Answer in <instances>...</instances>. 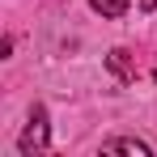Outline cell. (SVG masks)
Returning a JSON list of instances; mask_svg holds the SVG:
<instances>
[{
  "mask_svg": "<svg viewBox=\"0 0 157 157\" xmlns=\"http://www.w3.org/2000/svg\"><path fill=\"white\" fill-rule=\"evenodd\" d=\"M17 149H21V153H43V149H47V110H43V106L30 110V123H26V132H21V140H17Z\"/></svg>",
  "mask_w": 157,
  "mask_h": 157,
  "instance_id": "obj_1",
  "label": "cell"
},
{
  "mask_svg": "<svg viewBox=\"0 0 157 157\" xmlns=\"http://www.w3.org/2000/svg\"><path fill=\"white\" fill-rule=\"evenodd\" d=\"M106 64H110V72L123 81V85H132V81H136V68H132V59H128V51H123V47H115V51L106 55Z\"/></svg>",
  "mask_w": 157,
  "mask_h": 157,
  "instance_id": "obj_2",
  "label": "cell"
},
{
  "mask_svg": "<svg viewBox=\"0 0 157 157\" xmlns=\"http://www.w3.org/2000/svg\"><path fill=\"white\" fill-rule=\"evenodd\" d=\"M102 149H106V153H136V157H149V144H144V140H106Z\"/></svg>",
  "mask_w": 157,
  "mask_h": 157,
  "instance_id": "obj_3",
  "label": "cell"
},
{
  "mask_svg": "<svg viewBox=\"0 0 157 157\" xmlns=\"http://www.w3.org/2000/svg\"><path fill=\"white\" fill-rule=\"evenodd\" d=\"M89 4H94L102 17H123V13H128V0H89Z\"/></svg>",
  "mask_w": 157,
  "mask_h": 157,
  "instance_id": "obj_4",
  "label": "cell"
},
{
  "mask_svg": "<svg viewBox=\"0 0 157 157\" xmlns=\"http://www.w3.org/2000/svg\"><path fill=\"white\" fill-rule=\"evenodd\" d=\"M140 9H144V13H153V9H157V0H140Z\"/></svg>",
  "mask_w": 157,
  "mask_h": 157,
  "instance_id": "obj_5",
  "label": "cell"
}]
</instances>
